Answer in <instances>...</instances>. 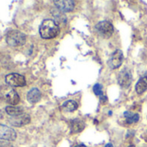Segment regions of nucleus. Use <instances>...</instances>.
Returning a JSON list of instances; mask_svg holds the SVG:
<instances>
[{"mask_svg": "<svg viewBox=\"0 0 147 147\" xmlns=\"http://www.w3.org/2000/svg\"><path fill=\"white\" fill-rule=\"evenodd\" d=\"M41 98H42L41 91L36 88H34L30 89L27 94V100L31 104L37 103L41 100Z\"/></svg>", "mask_w": 147, "mask_h": 147, "instance_id": "obj_11", "label": "nucleus"}, {"mask_svg": "<svg viewBox=\"0 0 147 147\" xmlns=\"http://www.w3.org/2000/svg\"><path fill=\"white\" fill-rule=\"evenodd\" d=\"M5 82L10 87L15 88V87H24L26 84L25 77L22 75L17 73L9 74L5 76Z\"/></svg>", "mask_w": 147, "mask_h": 147, "instance_id": "obj_3", "label": "nucleus"}, {"mask_svg": "<svg viewBox=\"0 0 147 147\" xmlns=\"http://www.w3.org/2000/svg\"><path fill=\"white\" fill-rule=\"evenodd\" d=\"M76 147H87L85 144H78V145H76Z\"/></svg>", "mask_w": 147, "mask_h": 147, "instance_id": "obj_20", "label": "nucleus"}, {"mask_svg": "<svg viewBox=\"0 0 147 147\" xmlns=\"http://www.w3.org/2000/svg\"><path fill=\"white\" fill-rule=\"evenodd\" d=\"M57 10L61 12H70L75 9V2L72 0H64V1H55L54 2Z\"/></svg>", "mask_w": 147, "mask_h": 147, "instance_id": "obj_8", "label": "nucleus"}, {"mask_svg": "<svg viewBox=\"0 0 147 147\" xmlns=\"http://www.w3.org/2000/svg\"><path fill=\"white\" fill-rule=\"evenodd\" d=\"M93 91L95 94V95H97V96H100H100L104 95V93H103V86L101 84H100V83H97V84H95L94 86Z\"/></svg>", "mask_w": 147, "mask_h": 147, "instance_id": "obj_17", "label": "nucleus"}, {"mask_svg": "<svg viewBox=\"0 0 147 147\" xmlns=\"http://www.w3.org/2000/svg\"><path fill=\"white\" fill-rule=\"evenodd\" d=\"M100 103L101 104H106L107 103V96L104 94V95H102V96H100Z\"/></svg>", "mask_w": 147, "mask_h": 147, "instance_id": "obj_18", "label": "nucleus"}, {"mask_svg": "<svg viewBox=\"0 0 147 147\" xmlns=\"http://www.w3.org/2000/svg\"><path fill=\"white\" fill-rule=\"evenodd\" d=\"M105 147H113V144L108 143V144H107L105 145Z\"/></svg>", "mask_w": 147, "mask_h": 147, "instance_id": "obj_19", "label": "nucleus"}, {"mask_svg": "<svg viewBox=\"0 0 147 147\" xmlns=\"http://www.w3.org/2000/svg\"><path fill=\"white\" fill-rule=\"evenodd\" d=\"M128 147H135V146H133V145H130V146H128Z\"/></svg>", "mask_w": 147, "mask_h": 147, "instance_id": "obj_21", "label": "nucleus"}, {"mask_svg": "<svg viewBox=\"0 0 147 147\" xmlns=\"http://www.w3.org/2000/svg\"><path fill=\"white\" fill-rule=\"evenodd\" d=\"M9 122L11 125L19 127V126H23V125L29 124L30 122V117L24 113L16 117H11V119H9Z\"/></svg>", "mask_w": 147, "mask_h": 147, "instance_id": "obj_9", "label": "nucleus"}, {"mask_svg": "<svg viewBox=\"0 0 147 147\" xmlns=\"http://www.w3.org/2000/svg\"><path fill=\"white\" fill-rule=\"evenodd\" d=\"M124 116L125 118V120L128 124H132V123H136L138 121L139 119V115L138 113H131V112H125L124 113Z\"/></svg>", "mask_w": 147, "mask_h": 147, "instance_id": "obj_16", "label": "nucleus"}, {"mask_svg": "<svg viewBox=\"0 0 147 147\" xmlns=\"http://www.w3.org/2000/svg\"><path fill=\"white\" fill-rule=\"evenodd\" d=\"M62 108L67 112H75L78 108V104L75 100H67L63 103Z\"/></svg>", "mask_w": 147, "mask_h": 147, "instance_id": "obj_15", "label": "nucleus"}, {"mask_svg": "<svg viewBox=\"0 0 147 147\" xmlns=\"http://www.w3.org/2000/svg\"><path fill=\"white\" fill-rule=\"evenodd\" d=\"M26 42V36L19 30H11L6 35V42L11 47L23 46Z\"/></svg>", "mask_w": 147, "mask_h": 147, "instance_id": "obj_2", "label": "nucleus"}, {"mask_svg": "<svg viewBox=\"0 0 147 147\" xmlns=\"http://www.w3.org/2000/svg\"><path fill=\"white\" fill-rule=\"evenodd\" d=\"M95 30L103 37L108 38L113 33V26L109 21H101L95 25Z\"/></svg>", "mask_w": 147, "mask_h": 147, "instance_id": "obj_4", "label": "nucleus"}, {"mask_svg": "<svg viewBox=\"0 0 147 147\" xmlns=\"http://www.w3.org/2000/svg\"><path fill=\"white\" fill-rule=\"evenodd\" d=\"M16 138L17 133L11 127L0 124V139L13 141Z\"/></svg>", "mask_w": 147, "mask_h": 147, "instance_id": "obj_7", "label": "nucleus"}, {"mask_svg": "<svg viewBox=\"0 0 147 147\" xmlns=\"http://www.w3.org/2000/svg\"><path fill=\"white\" fill-rule=\"evenodd\" d=\"M4 96H5V100H6V102L11 104V106H16L20 101V97L18 94L12 88L6 91Z\"/></svg>", "mask_w": 147, "mask_h": 147, "instance_id": "obj_10", "label": "nucleus"}, {"mask_svg": "<svg viewBox=\"0 0 147 147\" xmlns=\"http://www.w3.org/2000/svg\"><path fill=\"white\" fill-rule=\"evenodd\" d=\"M5 112L11 117H16V116H18V115H21V114L24 113V111L23 107H15V106H8V107H5Z\"/></svg>", "mask_w": 147, "mask_h": 147, "instance_id": "obj_14", "label": "nucleus"}, {"mask_svg": "<svg viewBox=\"0 0 147 147\" xmlns=\"http://www.w3.org/2000/svg\"><path fill=\"white\" fill-rule=\"evenodd\" d=\"M39 33L43 39H52L59 35L60 29L54 20L45 19L40 25Z\"/></svg>", "mask_w": 147, "mask_h": 147, "instance_id": "obj_1", "label": "nucleus"}, {"mask_svg": "<svg viewBox=\"0 0 147 147\" xmlns=\"http://www.w3.org/2000/svg\"><path fill=\"white\" fill-rule=\"evenodd\" d=\"M132 82V75L130 69L124 68L118 75V83L122 88H128Z\"/></svg>", "mask_w": 147, "mask_h": 147, "instance_id": "obj_5", "label": "nucleus"}, {"mask_svg": "<svg viewBox=\"0 0 147 147\" xmlns=\"http://www.w3.org/2000/svg\"><path fill=\"white\" fill-rule=\"evenodd\" d=\"M85 128V123L80 119H74L70 122L71 133H79Z\"/></svg>", "mask_w": 147, "mask_h": 147, "instance_id": "obj_12", "label": "nucleus"}, {"mask_svg": "<svg viewBox=\"0 0 147 147\" xmlns=\"http://www.w3.org/2000/svg\"><path fill=\"white\" fill-rule=\"evenodd\" d=\"M123 61H124L123 52L119 49H117L112 54L111 57L109 58L107 61V64L111 69H116L121 66V64L123 63Z\"/></svg>", "mask_w": 147, "mask_h": 147, "instance_id": "obj_6", "label": "nucleus"}, {"mask_svg": "<svg viewBox=\"0 0 147 147\" xmlns=\"http://www.w3.org/2000/svg\"><path fill=\"white\" fill-rule=\"evenodd\" d=\"M135 89L138 94H142L147 90V76H144L138 80V82L136 83Z\"/></svg>", "mask_w": 147, "mask_h": 147, "instance_id": "obj_13", "label": "nucleus"}]
</instances>
